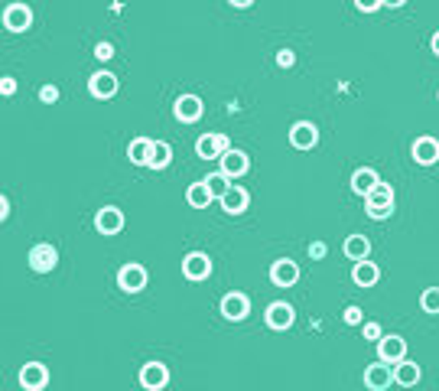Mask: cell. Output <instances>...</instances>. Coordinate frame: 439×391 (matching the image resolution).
Returning <instances> with one entry per match:
<instances>
[{
	"mask_svg": "<svg viewBox=\"0 0 439 391\" xmlns=\"http://www.w3.org/2000/svg\"><path fill=\"white\" fill-rule=\"evenodd\" d=\"M228 150H231V147H228V137H224V134H206V137L196 141V153L202 160H215V157H224Z\"/></svg>",
	"mask_w": 439,
	"mask_h": 391,
	"instance_id": "4",
	"label": "cell"
},
{
	"mask_svg": "<svg viewBox=\"0 0 439 391\" xmlns=\"http://www.w3.org/2000/svg\"><path fill=\"white\" fill-rule=\"evenodd\" d=\"M228 3H231V7H251L254 0H228Z\"/></svg>",
	"mask_w": 439,
	"mask_h": 391,
	"instance_id": "39",
	"label": "cell"
},
{
	"mask_svg": "<svg viewBox=\"0 0 439 391\" xmlns=\"http://www.w3.org/2000/svg\"><path fill=\"white\" fill-rule=\"evenodd\" d=\"M186 199H189V206H192V209H206V206L215 199V196H212V190H208L206 183H192V186H189V192H186Z\"/></svg>",
	"mask_w": 439,
	"mask_h": 391,
	"instance_id": "26",
	"label": "cell"
},
{
	"mask_svg": "<svg viewBox=\"0 0 439 391\" xmlns=\"http://www.w3.org/2000/svg\"><path fill=\"white\" fill-rule=\"evenodd\" d=\"M56 98H59V88H56V85H43V88H39V101H46V105H52Z\"/></svg>",
	"mask_w": 439,
	"mask_h": 391,
	"instance_id": "33",
	"label": "cell"
},
{
	"mask_svg": "<svg viewBox=\"0 0 439 391\" xmlns=\"http://www.w3.org/2000/svg\"><path fill=\"white\" fill-rule=\"evenodd\" d=\"M355 7L358 10H377V7H384V0H355Z\"/></svg>",
	"mask_w": 439,
	"mask_h": 391,
	"instance_id": "35",
	"label": "cell"
},
{
	"mask_svg": "<svg viewBox=\"0 0 439 391\" xmlns=\"http://www.w3.org/2000/svg\"><path fill=\"white\" fill-rule=\"evenodd\" d=\"M326 251H329V248H326V241H312V245H309V255H312L316 261H319V258H326Z\"/></svg>",
	"mask_w": 439,
	"mask_h": 391,
	"instance_id": "34",
	"label": "cell"
},
{
	"mask_svg": "<svg viewBox=\"0 0 439 391\" xmlns=\"http://www.w3.org/2000/svg\"><path fill=\"white\" fill-rule=\"evenodd\" d=\"M407 0H384V7H403Z\"/></svg>",
	"mask_w": 439,
	"mask_h": 391,
	"instance_id": "40",
	"label": "cell"
},
{
	"mask_svg": "<svg viewBox=\"0 0 439 391\" xmlns=\"http://www.w3.org/2000/svg\"><path fill=\"white\" fill-rule=\"evenodd\" d=\"M345 323H361V310L358 306H348L345 310Z\"/></svg>",
	"mask_w": 439,
	"mask_h": 391,
	"instance_id": "36",
	"label": "cell"
},
{
	"mask_svg": "<svg viewBox=\"0 0 439 391\" xmlns=\"http://www.w3.org/2000/svg\"><path fill=\"white\" fill-rule=\"evenodd\" d=\"M251 310V300L241 294V290H231V294L222 297V316L224 320H244Z\"/></svg>",
	"mask_w": 439,
	"mask_h": 391,
	"instance_id": "8",
	"label": "cell"
},
{
	"mask_svg": "<svg viewBox=\"0 0 439 391\" xmlns=\"http://www.w3.org/2000/svg\"><path fill=\"white\" fill-rule=\"evenodd\" d=\"M394 382L403 385V388H413V385L420 382V365L417 362H397V369H394Z\"/></svg>",
	"mask_w": 439,
	"mask_h": 391,
	"instance_id": "23",
	"label": "cell"
},
{
	"mask_svg": "<svg viewBox=\"0 0 439 391\" xmlns=\"http://www.w3.org/2000/svg\"><path fill=\"white\" fill-rule=\"evenodd\" d=\"M293 62H296V52H293V49H280V52H277V66L280 69H290Z\"/></svg>",
	"mask_w": 439,
	"mask_h": 391,
	"instance_id": "32",
	"label": "cell"
},
{
	"mask_svg": "<svg viewBox=\"0 0 439 391\" xmlns=\"http://www.w3.org/2000/svg\"><path fill=\"white\" fill-rule=\"evenodd\" d=\"M56 264H59V251L52 248V245L39 241V245H33V248H29V267H33L36 274H49Z\"/></svg>",
	"mask_w": 439,
	"mask_h": 391,
	"instance_id": "2",
	"label": "cell"
},
{
	"mask_svg": "<svg viewBox=\"0 0 439 391\" xmlns=\"http://www.w3.org/2000/svg\"><path fill=\"white\" fill-rule=\"evenodd\" d=\"M403 353H407L403 336H384L381 343H377V355H381V362H387V365L403 362Z\"/></svg>",
	"mask_w": 439,
	"mask_h": 391,
	"instance_id": "10",
	"label": "cell"
},
{
	"mask_svg": "<svg viewBox=\"0 0 439 391\" xmlns=\"http://www.w3.org/2000/svg\"><path fill=\"white\" fill-rule=\"evenodd\" d=\"M0 92H3V95H13V92H17V82H13V78H3V82H0Z\"/></svg>",
	"mask_w": 439,
	"mask_h": 391,
	"instance_id": "37",
	"label": "cell"
},
{
	"mask_svg": "<svg viewBox=\"0 0 439 391\" xmlns=\"http://www.w3.org/2000/svg\"><path fill=\"white\" fill-rule=\"evenodd\" d=\"M368 251H371V241L365 239V235H348L345 239V255L352 261H368Z\"/></svg>",
	"mask_w": 439,
	"mask_h": 391,
	"instance_id": "24",
	"label": "cell"
},
{
	"mask_svg": "<svg viewBox=\"0 0 439 391\" xmlns=\"http://www.w3.org/2000/svg\"><path fill=\"white\" fill-rule=\"evenodd\" d=\"M7 215H10V199L3 196V199H0V219L7 222Z\"/></svg>",
	"mask_w": 439,
	"mask_h": 391,
	"instance_id": "38",
	"label": "cell"
},
{
	"mask_svg": "<svg viewBox=\"0 0 439 391\" xmlns=\"http://www.w3.org/2000/svg\"><path fill=\"white\" fill-rule=\"evenodd\" d=\"M433 52H436V56H439V33H436V36H433Z\"/></svg>",
	"mask_w": 439,
	"mask_h": 391,
	"instance_id": "41",
	"label": "cell"
},
{
	"mask_svg": "<svg viewBox=\"0 0 439 391\" xmlns=\"http://www.w3.org/2000/svg\"><path fill=\"white\" fill-rule=\"evenodd\" d=\"M117 284H121V290H127V294L143 290V287H147V267L143 264H124L121 271H117Z\"/></svg>",
	"mask_w": 439,
	"mask_h": 391,
	"instance_id": "5",
	"label": "cell"
},
{
	"mask_svg": "<svg viewBox=\"0 0 439 391\" xmlns=\"http://www.w3.org/2000/svg\"><path fill=\"white\" fill-rule=\"evenodd\" d=\"M88 92H92V98H101V101H108V98H114V92H117V76L114 72H94L92 78H88Z\"/></svg>",
	"mask_w": 439,
	"mask_h": 391,
	"instance_id": "7",
	"label": "cell"
},
{
	"mask_svg": "<svg viewBox=\"0 0 439 391\" xmlns=\"http://www.w3.org/2000/svg\"><path fill=\"white\" fill-rule=\"evenodd\" d=\"M169 382V372H166V365L163 362H147L141 369V385L150 391H159V388H166Z\"/></svg>",
	"mask_w": 439,
	"mask_h": 391,
	"instance_id": "15",
	"label": "cell"
},
{
	"mask_svg": "<svg viewBox=\"0 0 439 391\" xmlns=\"http://www.w3.org/2000/svg\"><path fill=\"white\" fill-rule=\"evenodd\" d=\"M94 225H98L101 235H117V232L124 229V212L114 209V206H104V209H98V215H94Z\"/></svg>",
	"mask_w": 439,
	"mask_h": 391,
	"instance_id": "11",
	"label": "cell"
},
{
	"mask_svg": "<svg viewBox=\"0 0 439 391\" xmlns=\"http://www.w3.org/2000/svg\"><path fill=\"white\" fill-rule=\"evenodd\" d=\"M391 382H394V372L387 369V362H374V365H368V372H365V385H368L371 391H384Z\"/></svg>",
	"mask_w": 439,
	"mask_h": 391,
	"instance_id": "18",
	"label": "cell"
},
{
	"mask_svg": "<svg viewBox=\"0 0 439 391\" xmlns=\"http://www.w3.org/2000/svg\"><path fill=\"white\" fill-rule=\"evenodd\" d=\"M29 23H33V10H29L27 3H10V7L3 10V27L13 29V33H23Z\"/></svg>",
	"mask_w": 439,
	"mask_h": 391,
	"instance_id": "9",
	"label": "cell"
},
{
	"mask_svg": "<svg viewBox=\"0 0 439 391\" xmlns=\"http://www.w3.org/2000/svg\"><path fill=\"white\" fill-rule=\"evenodd\" d=\"M202 98L199 95H179L176 98V105H173V115L182 121V125H192V121H199L202 118Z\"/></svg>",
	"mask_w": 439,
	"mask_h": 391,
	"instance_id": "6",
	"label": "cell"
},
{
	"mask_svg": "<svg viewBox=\"0 0 439 391\" xmlns=\"http://www.w3.org/2000/svg\"><path fill=\"white\" fill-rule=\"evenodd\" d=\"M436 98H439V92H436Z\"/></svg>",
	"mask_w": 439,
	"mask_h": 391,
	"instance_id": "42",
	"label": "cell"
},
{
	"mask_svg": "<svg viewBox=\"0 0 439 391\" xmlns=\"http://www.w3.org/2000/svg\"><path fill=\"white\" fill-rule=\"evenodd\" d=\"M182 274H186L189 280H206V277L212 274V261H208V255H202V251L186 255V261H182Z\"/></svg>",
	"mask_w": 439,
	"mask_h": 391,
	"instance_id": "13",
	"label": "cell"
},
{
	"mask_svg": "<svg viewBox=\"0 0 439 391\" xmlns=\"http://www.w3.org/2000/svg\"><path fill=\"white\" fill-rule=\"evenodd\" d=\"M150 150H153V141H150V137H134L131 147H127V160L137 163V166H147Z\"/></svg>",
	"mask_w": 439,
	"mask_h": 391,
	"instance_id": "22",
	"label": "cell"
},
{
	"mask_svg": "<svg viewBox=\"0 0 439 391\" xmlns=\"http://www.w3.org/2000/svg\"><path fill=\"white\" fill-rule=\"evenodd\" d=\"M169 160H173V150H169V143L163 141H153V150H150V170H163V166H169Z\"/></svg>",
	"mask_w": 439,
	"mask_h": 391,
	"instance_id": "27",
	"label": "cell"
},
{
	"mask_svg": "<svg viewBox=\"0 0 439 391\" xmlns=\"http://www.w3.org/2000/svg\"><path fill=\"white\" fill-rule=\"evenodd\" d=\"M206 186H208V190H212V196H218V199H222L224 192L231 190V176H228V173H222V170H218V173H212V176H208V180H206Z\"/></svg>",
	"mask_w": 439,
	"mask_h": 391,
	"instance_id": "28",
	"label": "cell"
},
{
	"mask_svg": "<svg viewBox=\"0 0 439 391\" xmlns=\"http://www.w3.org/2000/svg\"><path fill=\"white\" fill-rule=\"evenodd\" d=\"M271 280L277 287H293L299 280V267H296V261H290V258H280V261H273L271 264Z\"/></svg>",
	"mask_w": 439,
	"mask_h": 391,
	"instance_id": "12",
	"label": "cell"
},
{
	"mask_svg": "<svg viewBox=\"0 0 439 391\" xmlns=\"http://www.w3.org/2000/svg\"><path fill=\"white\" fill-rule=\"evenodd\" d=\"M352 277H355L358 287H374L377 284V277H381V271H377V264H371V261H358L355 271H352Z\"/></svg>",
	"mask_w": 439,
	"mask_h": 391,
	"instance_id": "25",
	"label": "cell"
},
{
	"mask_svg": "<svg viewBox=\"0 0 439 391\" xmlns=\"http://www.w3.org/2000/svg\"><path fill=\"white\" fill-rule=\"evenodd\" d=\"M20 385L27 391H43L49 385V369L43 362H27L20 369Z\"/></svg>",
	"mask_w": 439,
	"mask_h": 391,
	"instance_id": "3",
	"label": "cell"
},
{
	"mask_svg": "<svg viewBox=\"0 0 439 391\" xmlns=\"http://www.w3.org/2000/svg\"><path fill=\"white\" fill-rule=\"evenodd\" d=\"M413 160L423 163V166L436 163L439 160V141L436 137H417V141H413Z\"/></svg>",
	"mask_w": 439,
	"mask_h": 391,
	"instance_id": "17",
	"label": "cell"
},
{
	"mask_svg": "<svg viewBox=\"0 0 439 391\" xmlns=\"http://www.w3.org/2000/svg\"><path fill=\"white\" fill-rule=\"evenodd\" d=\"M222 209L228 212V215H238V212L247 209V202H251V196H247V190H241V186H231V190L224 192L222 199Z\"/></svg>",
	"mask_w": 439,
	"mask_h": 391,
	"instance_id": "19",
	"label": "cell"
},
{
	"mask_svg": "<svg viewBox=\"0 0 439 391\" xmlns=\"http://www.w3.org/2000/svg\"><path fill=\"white\" fill-rule=\"evenodd\" d=\"M319 141V131L316 125H309V121H299V125L290 127V143L296 147V150H312Z\"/></svg>",
	"mask_w": 439,
	"mask_h": 391,
	"instance_id": "14",
	"label": "cell"
},
{
	"mask_svg": "<svg viewBox=\"0 0 439 391\" xmlns=\"http://www.w3.org/2000/svg\"><path fill=\"white\" fill-rule=\"evenodd\" d=\"M293 306L290 304H271L267 306V313H264V320H267V326H271V329H277V333H280V329H290L293 326Z\"/></svg>",
	"mask_w": 439,
	"mask_h": 391,
	"instance_id": "16",
	"label": "cell"
},
{
	"mask_svg": "<svg viewBox=\"0 0 439 391\" xmlns=\"http://www.w3.org/2000/svg\"><path fill=\"white\" fill-rule=\"evenodd\" d=\"M377 183H381V180H377V173L368 170V166H361V170H355V176H352V190H355L358 196H365V199H368Z\"/></svg>",
	"mask_w": 439,
	"mask_h": 391,
	"instance_id": "21",
	"label": "cell"
},
{
	"mask_svg": "<svg viewBox=\"0 0 439 391\" xmlns=\"http://www.w3.org/2000/svg\"><path fill=\"white\" fill-rule=\"evenodd\" d=\"M365 212L371 215V219H387V215L394 212V190L387 186V183H377V186L371 190Z\"/></svg>",
	"mask_w": 439,
	"mask_h": 391,
	"instance_id": "1",
	"label": "cell"
},
{
	"mask_svg": "<svg viewBox=\"0 0 439 391\" xmlns=\"http://www.w3.org/2000/svg\"><path fill=\"white\" fill-rule=\"evenodd\" d=\"M94 56L101 59V62H108V59L114 56V43H108V39H101V43L94 46Z\"/></svg>",
	"mask_w": 439,
	"mask_h": 391,
	"instance_id": "31",
	"label": "cell"
},
{
	"mask_svg": "<svg viewBox=\"0 0 439 391\" xmlns=\"http://www.w3.org/2000/svg\"><path fill=\"white\" fill-rule=\"evenodd\" d=\"M361 336H365V339H371V343H381V339H384V329H381L377 323H365Z\"/></svg>",
	"mask_w": 439,
	"mask_h": 391,
	"instance_id": "30",
	"label": "cell"
},
{
	"mask_svg": "<svg viewBox=\"0 0 439 391\" xmlns=\"http://www.w3.org/2000/svg\"><path fill=\"white\" fill-rule=\"evenodd\" d=\"M420 306L426 310V313H439V287H430V290H423Z\"/></svg>",
	"mask_w": 439,
	"mask_h": 391,
	"instance_id": "29",
	"label": "cell"
},
{
	"mask_svg": "<svg viewBox=\"0 0 439 391\" xmlns=\"http://www.w3.org/2000/svg\"><path fill=\"white\" fill-rule=\"evenodd\" d=\"M247 166H251V160H247V153L244 150H228L222 157V173H228V176H244L247 173Z\"/></svg>",
	"mask_w": 439,
	"mask_h": 391,
	"instance_id": "20",
	"label": "cell"
}]
</instances>
